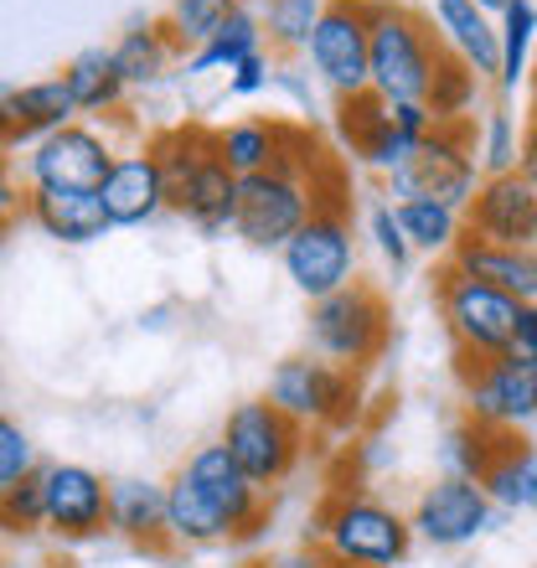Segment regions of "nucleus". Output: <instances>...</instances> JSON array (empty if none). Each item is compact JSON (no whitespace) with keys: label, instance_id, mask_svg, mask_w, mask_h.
Returning a JSON list of instances; mask_svg holds the SVG:
<instances>
[{"label":"nucleus","instance_id":"nucleus-46","mask_svg":"<svg viewBox=\"0 0 537 568\" xmlns=\"http://www.w3.org/2000/svg\"><path fill=\"white\" fill-rule=\"evenodd\" d=\"M476 6H486V11H492V16H501V11H507V6H511V0H476Z\"/></svg>","mask_w":537,"mask_h":568},{"label":"nucleus","instance_id":"nucleus-42","mask_svg":"<svg viewBox=\"0 0 537 568\" xmlns=\"http://www.w3.org/2000/svg\"><path fill=\"white\" fill-rule=\"evenodd\" d=\"M274 89L290 93V99L300 104V114H311V83H305L300 68H274Z\"/></svg>","mask_w":537,"mask_h":568},{"label":"nucleus","instance_id":"nucleus-26","mask_svg":"<svg viewBox=\"0 0 537 568\" xmlns=\"http://www.w3.org/2000/svg\"><path fill=\"white\" fill-rule=\"evenodd\" d=\"M496 511H537V449L523 439V429L496 434V455L480 476Z\"/></svg>","mask_w":537,"mask_h":568},{"label":"nucleus","instance_id":"nucleus-21","mask_svg":"<svg viewBox=\"0 0 537 568\" xmlns=\"http://www.w3.org/2000/svg\"><path fill=\"white\" fill-rule=\"evenodd\" d=\"M445 264H455L470 280H486L496 290H507L523 305H537V248H507V243H492L465 227V239L455 243V254Z\"/></svg>","mask_w":537,"mask_h":568},{"label":"nucleus","instance_id":"nucleus-7","mask_svg":"<svg viewBox=\"0 0 537 568\" xmlns=\"http://www.w3.org/2000/svg\"><path fill=\"white\" fill-rule=\"evenodd\" d=\"M434 305H439V321H445V336L455 352H465V357H501V352H511L523 300H511L507 290L470 280L455 264H439Z\"/></svg>","mask_w":537,"mask_h":568},{"label":"nucleus","instance_id":"nucleus-10","mask_svg":"<svg viewBox=\"0 0 537 568\" xmlns=\"http://www.w3.org/2000/svg\"><path fill=\"white\" fill-rule=\"evenodd\" d=\"M305 62L315 83H326L336 99H357L373 89V0H326Z\"/></svg>","mask_w":537,"mask_h":568},{"label":"nucleus","instance_id":"nucleus-16","mask_svg":"<svg viewBox=\"0 0 537 568\" xmlns=\"http://www.w3.org/2000/svg\"><path fill=\"white\" fill-rule=\"evenodd\" d=\"M186 476L202 486V496H207L212 507L227 517V527H233V542H254L259 532H264L268 523V491L259 486L249 470H243L239 460H233V449L217 439V445H202L186 455V465H181Z\"/></svg>","mask_w":537,"mask_h":568},{"label":"nucleus","instance_id":"nucleus-13","mask_svg":"<svg viewBox=\"0 0 537 568\" xmlns=\"http://www.w3.org/2000/svg\"><path fill=\"white\" fill-rule=\"evenodd\" d=\"M311 217H315L311 181L274 165V171H259V176H243L233 233H239L249 248H284Z\"/></svg>","mask_w":537,"mask_h":568},{"label":"nucleus","instance_id":"nucleus-41","mask_svg":"<svg viewBox=\"0 0 537 568\" xmlns=\"http://www.w3.org/2000/svg\"><path fill=\"white\" fill-rule=\"evenodd\" d=\"M274 89V62H268V52H254L249 62H239L233 73H227V93L233 99H254V93Z\"/></svg>","mask_w":537,"mask_h":568},{"label":"nucleus","instance_id":"nucleus-39","mask_svg":"<svg viewBox=\"0 0 537 568\" xmlns=\"http://www.w3.org/2000/svg\"><path fill=\"white\" fill-rule=\"evenodd\" d=\"M42 465H37V445L27 439V429L16 419L0 424V491H11V486H21L27 476H37Z\"/></svg>","mask_w":537,"mask_h":568},{"label":"nucleus","instance_id":"nucleus-49","mask_svg":"<svg viewBox=\"0 0 537 568\" xmlns=\"http://www.w3.org/2000/svg\"><path fill=\"white\" fill-rule=\"evenodd\" d=\"M533 104H537V78H533Z\"/></svg>","mask_w":537,"mask_h":568},{"label":"nucleus","instance_id":"nucleus-30","mask_svg":"<svg viewBox=\"0 0 537 568\" xmlns=\"http://www.w3.org/2000/svg\"><path fill=\"white\" fill-rule=\"evenodd\" d=\"M398 207V223L414 243V254H434L449 258L455 243L465 239V212L449 207V202H434V196H408V202H393Z\"/></svg>","mask_w":537,"mask_h":568},{"label":"nucleus","instance_id":"nucleus-2","mask_svg":"<svg viewBox=\"0 0 537 568\" xmlns=\"http://www.w3.org/2000/svg\"><path fill=\"white\" fill-rule=\"evenodd\" d=\"M414 542V523L373 491H326L305 527V548L362 568H398Z\"/></svg>","mask_w":537,"mask_h":568},{"label":"nucleus","instance_id":"nucleus-15","mask_svg":"<svg viewBox=\"0 0 537 568\" xmlns=\"http://www.w3.org/2000/svg\"><path fill=\"white\" fill-rule=\"evenodd\" d=\"M408 523H414V538L424 548H465L496 523V501L486 496L480 480L439 476L434 486L418 491Z\"/></svg>","mask_w":537,"mask_h":568},{"label":"nucleus","instance_id":"nucleus-31","mask_svg":"<svg viewBox=\"0 0 537 568\" xmlns=\"http://www.w3.org/2000/svg\"><path fill=\"white\" fill-rule=\"evenodd\" d=\"M254 52H264V21L243 6L207 47H196L186 58V78H207V73H233L239 62H249Z\"/></svg>","mask_w":537,"mask_h":568},{"label":"nucleus","instance_id":"nucleus-12","mask_svg":"<svg viewBox=\"0 0 537 568\" xmlns=\"http://www.w3.org/2000/svg\"><path fill=\"white\" fill-rule=\"evenodd\" d=\"M280 264L290 274V284L311 305L346 290V284H357V239H352V223L336 217V212H315L311 223L280 248Z\"/></svg>","mask_w":537,"mask_h":568},{"label":"nucleus","instance_id":"nucleus-24","mask_svg":"<svg viewBox=\"0 0 537 568\" xmlns=\"http://www.w3.org/2000/svg\"><path fill=\"white\" fill-rule=\"evenodd\" d=\"M109 527L134 548H171V511H165V486L140 476L109 480Z\"/></svg>","mask_w":537,"mask_h":568},{"label":"nucleus","instance_id":"nucleus-22","mask_svg":"<svg viewBox=\"0 0 537 568\" xmlns=\"http://www.w3.org/2000/svg\"><path fill=\"white\" fill-rule=\"evenodd\" d=\"M429 21L439 31V42L476 68V78L501 73V27L492 21L486 6H476V0H434Z\"/></svg>","mask_w":537,"mask_h":568},{"label":"nucleus","instance_id":"nucleus-33","mask_svg":"<svg viewBox=\"0 0 537 568\" xmlns=\"http://www.w3.org/2000/svg\"><path fill=\"white\" fill-rule=\"evenodd\" d=\"M239 11H243V0H171L161 21H165V31L176 37L181 52H186V47L196 52V47H207Z\"/></svg>","mask_w":537,"mask_h":568},{"label":"nucleus","instance_id":"nucleus-8","mask_svg":"<svg viewBox=\"0 0 537 568\" xmlns=\"http://www.w3.org/2000/svg\"><path fill=\"white\" fill-rule=\"evenodd\" d=\"M480 130L470 120H449L434 124V135L418 145L414 165H403L388 176V196L393 202H408V196H434V202H449V207H470V196L480 192V155H476Z\"/></svg>","mask_w":537,"mask_h":568},{"label":"nucleus","instance_id":"nucleus-28","mask_svg":"<svg viewBox=\"0 0 537 568\" xmlns=\"http://www.w3.org/2000/svg\"><path fill=\"white\" fill-rule=\"evenodd\" d=\"M176 37L165 31V21H145V27H130L114 42V58H120V73L130 89H155L165 73H171V62H176Z\"/></svg>","mask_w":537,"mask_h":568},{"label":"nucleus","instance_id":"nucleus-20","mask_svg":"<svg viewBox=\"0 0 537 568\" xmlns=\"http://www.w3.org/2000/svg\"><path fill=\"white\" fill-rule=\"evenodd\" d=\"M0 124H6V145H42L47 135H58L68 124H78V104L62 78H37L6 93L0 104Z\"/></svg>","mask_w":537,"mask_h":568},{"label":"nucleus","instance_id":"nucleus-23","mask_svg":"<svg viewBox=\"0 0 537 568\" xmlns=\"http://www.w3.org/2000/svg\"><path fill=\"white\" fill-rule=\"evenodd\" d=\"M27 217L42 227L47 239L58 243H99L104 233H114L109 223V207L99 192H52V186H31L27 192Z\"/></svg>","mask_w":537,"mask_h":568},{"label":"nucleus","instance_id":"nucleus-45","mask_svg":"<svg viewBox=\"0 0 537 568\" xmlns=\"http://www.w3.org/2000/svg\"><path fill=\"white\" fill-rule=\"evenodd\" d=\"M259 568H326V554H315V548H290V554H274Z\"/></svg>","mask_w":537,"mask_h":568},{"label":"nucleus","instance_id":"nucleus-38","mask_svg":"<svg viewBox=\"0 0 537 568\" xmlns=\"http://www.w3.org/2000/svg\"><path fill=\"white\" fill-rule=\"evenodd\" d=\"M476 155H480V171H486V176H507V171H517V155H523V130H517V120H511L507 109H492V114L480 120Z\"/></svg>","mask_w":537,"mask_h":568},{"label":"nucleus","instance_id":"nucleus-48","mask_svg":"<svg viewBox=\"0 0 537 568\" xmlns=\"http://www.w3.org/2000/svg\"><path fill=\"white\" fill-rule=\"evenodd\" d=\"M6 568H47V564H21V558H16V564H6Z\"/></svg>","mask_w":537,"mask_h":568},{"label":"nucleus","instance_id":"nucleus-19","mask_svg":"<svg viewBox=\"0 0 537 568\" xmlns=\"http://www.w3.org/2000/svg\"><path fill=\"white\" fill-rule=\"evenodd\" d=\"M104 207L114 227H145L155 223L161 212H171V176H165L161 155L150 145L140 150H120V161L104 181Z\"/></svg>","mask_w":537,"mask_h":568},{"label":"nucleus","instance_id":"nucleus-32","mask_svg":"<svg viewBox=\"0 0 537 568\" xmlns=\"http://www.w3.org/2000/svg\"><path fill=\"white\" fill-rule=\"evenodd\" d=\"M501 27V73H496V89L517 93L527 83V62H533V37H537V6L533 0H511L507 11L496 16Z\"/></svg>","mask_w":537,"mask_h":568},{"label":"nucleus","instance_id":"nucleus-4","mask_svg":"<svg viewBox=\"0 0 537 568\" xmlns=\"http://www.w3.org/2000/svg\"><path fill=\"white\" fill-rule=\"evenodd\" d=\"M429 104H393L383 93H357V99H336V140H342L362 165H373L388 181L393 171L414 165L418 145L434 135Z\"/></svg>","mask_w":537,"mask_h":568},{"label":"nucleus","instance_id":"nucleus-27","mask_svg":"<svg viewBox=\"0 0 537 568\" xmlns=\"http://www.w3.org/2000/svg\"><path fill=\"white\" fill-rule=\"evenodd\" d=\"M165 511H171V542L176 548H207V542H233V527L217 507H212L202 486L186 470L165 480Z\"/></svg>","mask_w":537,"mask_h":568},{"label":"nucleus","instance_id":"nucleus-17","mask_svg":"<svg viewBox=\"0 0 537 568\" xmlns=\"http://www.w3.org/2000/svg\"><path fill=\"white\" fill-rule=\"evenodd\" d=\"M47 476V532L58 542H93L114 532L109 527V480L93 465L52 460L42 465Z\"/></svg>","mask_w":537,"mask_h":568},{"label":"nucleus","instance_id":"nucleus-18","mask_svg":"<svg viewBox=\"0 0 537 568\" xmlns=\"http://www.w3.org/2000/svg\"><path fill=\"white\" fill-rule=\"evenodd\" d=\"M465 227L507 248H537V186L523 171L486 176L465 207Z\"/></svg>","mask_w":537,"mask_h":568},{"label":"nucleus","instance_id":"nucleus-37","mask_svg":"<svg viewBox=\"0 0 537 568\" xmlns=\"http://www.w3.org/2000/svg\"><path fill=\"white\" fill-rule=\"evenodd\" d=\"M0 523H6L11 538H37V532H47V476L42 470L27 476L21 486H11V491H0Z\"/></svg>","mask_w":537,"mask_h":568},{"label":"nucleus","instance_id":"nucleus-3","mask_svg":"<svg viewBox=\"0 0 537 568\" xmlns=\"http://www.w3.org/2000/svg\"><path fill=\"white\" fill-rule=\"evenodd\" d=\"M445 42L429 16L408 11L398 0H373V93L393 104H424Z\"/></svg>","mask_w":537,"mask_h":568},{"label":"nucleus","instance_id":"nucleus-6","mask_svg":"<svg viewBox=\"0 0 537 568\" xmlns=\"http://www.w3.org/2000/svg\"><path fill=\"white\" fill-rule=\"evenodd\" d=\"M264 398L305 429L346 434L362 419V373L336 367V362L315 357V352L311 357H284L268 373Z\"/></svg>","mask_w":537,"mask_h":568},{"label":"nucleus","instance_id":"nucleus-1","mask_svg":"<svg viewBox=\"0 0 537 568\" xmlns=\"http://www.w3.org/2000/svg\"><path fill=\"white\" fill-rule=\"evenodd\" d=\"M150 150L161 155L165 176H171V212H181L186 227H196L202 239L233 233L243 176H233L227 161L217 155V130L176 124V130H161L150 140Z\"/></svg>","mask_w":537,"mask_h":568},{"label":"nucleus","instance_id":"nucleus-35","mask_svg":"<svg viewBox=\"0 0 537 568\" xmlns=\"http://www.w3.org/2000/svg\"><path fill=\"white\" fill-rule=\"evenodd\" d=\"M496 434L501 429H486L465 414L460 424H449L445 429V445H439V465H445V476H460V480H480L486 476V465L496 455Z\"/></svg>","mask_w":537,"mask_h":568},{"label":"nucleus","instance_id":"nucleus-29","mask_svg":"<svg viewBox=\"0 0 537 568\" xmlns=\"http://www.w3.org/2000/svg\"><path fill=\"white\" fill-rule=\"evenodd\" d=\"M280 145H284V120H239L217 130V155L227 161L233 176H259L280 165Z\"/></svg>","mask_w":537,"mask_h":568},{"label":"nucleus","instance_id":"nucleus-25","mask_svg":"<svg viewBox=\"0 0 537 568\" xmlns=\"http://www.w3.org/2000/svg\"><path fill=\"white\" fill-rule=\"evenodd\" d=\"M58 78L68 83V93H73L78 114H93V120L120 114L124 93H130V83H124V73H120V58H114V47H83V52H73V58L62 62Z\"/></svg>","mask_w":537,"mask_h":568},{"label":"nucleus","instance_id":"nucleus-34","mask_svg":"<svg viewBox=\"0 0 537 568\" xmlns=\"http://www.w3.org/2000/svg\"><path fill=\"white\" fill-rule=\"evenodd\" d=\"M476 93H480L476 68H470V62H460V58H455V52L445 47V58H439V68H434L429 93H424L429 114H434L439 124L470 120V109H476Z\"/></svg>","mask_w":537,"mask_h":568},{"label":"nucleus","instance_id":"nucleus-44","mask_svg":"<svg viewBox=\"0 0 537 568\" xmlns=\"http://www.w3.org/2000/svg\"><path fill=\"white\" fill-rule=\"evenodd\" d=\"M511 346H517L523 357H537V305H523V315H517V336H511Z\"/></svg>","mask_w":537,"mask_h":568},{"label":"nucleus","instance_id":"nucleus-47","mask_svg":"<svg viewBox=\"0 0 537 568\" xmlns=\"http://www.w3.org/2000/svg\"><path fill=\"white\" fill-rule=\"evenodd\" d=\"M326 568H362V564H336V558H326Z\"/></svg>","mask_w":537,"mask_h":568},{"label":"nucleus","instance_id":"nucleus-36","mask_svg":"<svg viewBox=\"0 0 537 568\" xmlns=\"http://www.w3.org/2000/svg\"><path fill=\"white\" fill-rule=\"evenodd\" d=\"M321 16H326V0H264L259 21H264V37L274 52H305Z\"/></svg>","mask_w":537,"mask_h":568},{"label":"nucleus","instance_id":"nucleus-43","mask_svg":"<svg viewBox=\"0 0 537 568\" xmlns=\"http://www.w3.org/2000/svg\"><path fill=\"white\" fill-rule=\"evenodd\" d=\"M517 171L537 186V104H533V114H527V124H523V155H517Z\"/></svg>","mask_w":537,"mask_h":568},{"label":"nucleus","instance_id":"nucleus-5","mask_svg":"<svg viewBox=\"0 0 537 568\" xmlns=\"http://www.w3.org/2000/svg\"><path fill=\"white\" fill-rule=\"evenodd\" d=\"M305 336H311L315 357L336 362V367H352V373H367L393 336V311L377 284L357 280V284H346V290H336V295L315 300L311 321H305Z\"/></svg>","mask_w":537,"mask_h":568},{"label":"nucleus","instance_id":"nucleus-14","mask_svg":"<svg viewBox=\"0 0 537 568\" xmlns=\"http://www.w3.org/2000/svg\"><path fill=\"white\" fill-rule=\"evenodd\" d=\"M114 161H120V150L109 145L104 130L68 124L58 135H47L42 145H31L27 181L31 186H52V192H104Z\"/></svg>","mask_w":537,"mask_h":568},{"label":"nucleus","instance_id":"nucleus-11","mask_svg":"<svg viewBox=\"0 0 537 568\" xmlns=\"http://www.w3.org/2000/svg\"><path fill=\"white\" fill-rule=\"evenodd\" d=\"M305 424H295L284 408H274L268 398H249V404L227 408V424H223V445L233 449V460L249 470V476L274 491L290 480V470L300 465L305 455Z\"/></svg>","mask_w":537,"mask_h":568},{"label":"nucleus","instance_id":"nucleus-40","mask_svg":"<svg viewBox=\"0 0 537 568\" xmlns=\"http://www.w3.org/2000/svg\"><path fill=\"white\" fill-rule=\"evenodd\" d=\"M367 233H373V243H377V254H383V264H393V274L408 270V258H414V243H408V233H403L398 207H393V202H383V207L367 212Z\"/></svg>","mask_w":537,"mask_h":568},{"label":"nucleus","instance_id":"nucleus-9","mask_svg":"<svg viewBox=\"0 0 537 568\" xmlns=\"http://www.w3.org/2000/svg\"><path fill=\"white\" fill-rule=\"evenodd\" d=\"M465 414L486 429H527L537 419V357H523L517 346L501 357H465L455 352Z\"/></svg>","mask_w":537,"mask_h":568}]
</instances>
